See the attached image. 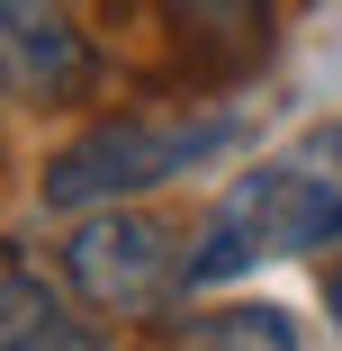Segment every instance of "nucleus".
<instances>
[{"label":"nucleus","instance_id":"1","mask_svg":"<svg viewBox=\"0 0 342 351\" xmlns=\"http://www.w3.org/2000/svg\"><path fill=\"white\" fill-rule=\"evenodd\" d=\"M342 243V126H306L289 154L252 162L189 243V289H217V279L280 261V252H315Z\"/></svg>","mask_w":342,"mask_h":351},{"label":"nucleus","instance_id":"2","mask_svg":"<svg viewBox=\"0 0 342 351\" xmlns=\"http://www.w3.org/2000/svg\"><path fill=\"white\" fill-rule=\"evenodd\" d=\"M225 145H243V117H99L45 162V207L82 217V207L145 198L198 162H217Z\"/></svg>","mask_w":342,"mask_h":351},{"label":"nucleus","instance_id":"6","mask_svg":"<svg viewBox=\"0 0 342 351\" xmlns=\"http://www.w3.org/2000/svg\"><path fill=\"white\" fill-rule=\"evenodd\" d=\"M171 19L208 54H252L270 36V0H171Z\"/></svg>","mask_w":342,"mask_h":351},{"label":"nucleus","instance_id":"7","mask_svg":"<svg viewBox=\"0 0 342 351\" xmlns=\"http://www.w3.org/2000/svg\"><path fill=\"white\" fill-rule=\"evenodd\" d=\"M10 351H108V333H99L90 315H73V306L54 298V306H45V315H36L19 342H10Z\"/></svg>","mask_w":342,"mask_h":351},{"label":"nucleus","instance_id":"4","mask_svg":"<svg viewBox=\"0 0 342 351\" xmlns=\"http://www.w3.org/2000/svg\"><path fill=\"white\" fill-rule=\"evenodd\" d=\"M90 82H99V54H90L82 19L63 0H0V90L10 99L63 108Z\"/></svg>","mask_w":342,"mask_h":351},{"label":"nucleus","instance_id":"5","mask_svg":"<svg viewBox=\"0 0 342 351\" xmlns=\"http://www.w3.org/2000/svg\"><path fill=\"white\" fill-rule=\"evenodd\" d=\"M180 351H297V324H289L280 306L243 298V306H217V315H198V324L180 333Z\"/></svg>","mask_w":342,"mask_h":351},{"label":"nucleus","instance_id":"3","mask_svg":"<svg viewBox=\"0 0 342 351\" xmlns=\"http://www.w3.org/2000/svg\"><path fill=\"white\" fill-rule=\"evenodd\" d=\"M63 279L90 315H117V324H145L162 315L180 289H189V252L162 217H145L135 198L117 207H82L73 234H63Z\"/></svg>","mask_w":342,"mask_h":351}]
</instances>
